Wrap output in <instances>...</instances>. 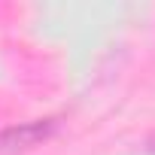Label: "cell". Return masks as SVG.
Segmentation results:
<instances>
[{
  "instance_id": "cell-1",
  "label": "cell",
  "mask_w": 155,
  "mask_h": 155,
  "mask_svg": "<svg viewBox=\"0 0 155 155\" xmlns=\"http://www.w3.org/2000/svg\"><path fill=\"white\" fill-rule=\"evenodd\" d=\"M58 131V119H37L25 125H12L6 131H0V155H21L46 143Z\"/></svg>"
},
{
  "instance_id": "cell-2",
  "label": "cell",
  "mask_w": 155,
  "mask_h": 155,
  "mask_svg": "<svg viewBox=\"0 0 155 155\" xmlns=\"http://www.w3.org/2000/svg\"><path fill=\"white\" fill-rule=\"evenodd\" d=\"M146 149H149V152H155V134L149 137V143H146Z\"/></svg>"
}]
</instances>
